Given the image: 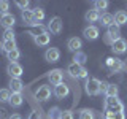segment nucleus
Here are the masks:
<instances>
[{
	"instance_id": "obj_14",
	"label": "nucleus",
	"mask_w": 127,
	"mask_h": 119,
	"mask_svg": "<svg viewBox=\"0 0 127 119\" xmlns=\"http://www.w3.org/2000/svg\"><path fill=\"white\" fill-rule=\"evenodd\" d=\"M0 24H2L5 29H13L14 24H16V18H14L11 13L2 14V18H0Z\"/></svg>"
},
{
	"instance_id": "obj_31",
	"label": "nucleus",
	"mask_w": 127,
	"mask_h": 119,
	"mask_svg": "<svg viewBox=\"0 0 127 119\" xmlns=\"http://www.w3.org/2000/svg\"><path fill=\"white\" fill-rule=\"evenodd\" d=\"M79 119H94L92 110H81L79 111Z\"/></svg>"
},
{
	"instance_id": "obj_22",
	"label": "nucleus",
	"mask_w": 127,
	"mask_h": 119,
	"mask_svg": "<svg viewBox=\"0 0 127 119\" xmlns=\"http://www.w3.org/2000/svg\"><path fill=\"white\" fill-rule=\"evenodd\" d=\"M24 102L22 98V94H11V98H10V105L14 106V108H18V106H21Z\"/></svg>"
},
{
	"instance_id": "obj_16",
	"label": "nucleus",
	"mask_w": 127,
	"mask_h": 119,
	"mask_svg": "<svg viewBox=\"0 0 127 119\" xmlns=\"http://www.w3.org/2000/svg\"><path fill=\"white\" fill-rule=\"evenodd\" d=\"M67 48H68L70 51H73V53H78V51H81V48H83L81 38H78V37L70 38L68 41H67Z\"/></svg>"
},
{
	"instance_id": "obj_36",
	"label": "nucleus",
	"mask_w": 127,
	"mask_h": 119,
	"mask_svg": "<svg viewBox=\"0 0 127 119\" xmlns=\"http://www.w3.org/2000/svg\"><path fill=\"white\" fill-rule=\"evenodd\" d=\"M29 119H41V114H40V111H32L29 114Z\"/></svg>"
},
{
	"instance_id": "obj_32",
	"label": "nucleus",
	"mask_w": 127,
	"mask_h": 119,
	"mask_svg": "<svg viewBox=\"0 0 127 119\" xmlns=\"http://www.w3.org/2000/svg\"><path fill=\"white\" fill-rule=\"evenodd\" d=\"M11 40H14V32L13 29H6L3 33V41H11Z\"/></svg>"
},
{
	"instance_id": "obj_37",
	"label": "nucleus",
	"mask_w": 127,
	"mask_h": 119,
	"mask_svg": "<svg viewBox=\"0 0 127 119\" xmlns=\"http://www.w3.org/2000/svg\"><path fill=\"white\" fill-rule=\"evenodd\" d=\"M106 89H108V83H106V81H100V92L105 94Z\"/></svg>"
},
{
	"instance_id": "obj_30",
	"label": "nucleus",
	"mask_w": 127,
	"mask_h": 119,
	"mask_svg": "<svg viewBox=\"0 0 127 119\" xmlns=\"http://www.w3.org/2000/svg\"><path fill=\"white\" fill-rule=\"evenodd\" d=\"M33 18L37 22H41L43 19H45V11L41 10V8H35L33 10Z\"/></svg>"
},
{
	"instance_id": "obj_2",
	"label": "nucleus",
	"mask_w": 127,
	"mask_h": 119,
	"mask_svg": "<svg viewBox=\"0 0 127 119\" xmlns=\"http://www.w3.org/2000/svg\"><path fill=\"white\" fill-rule=\"evenodd\" d=\"M67 73H68L71 78H86L87 79V70L84 67L75 63V62H71L70 65L67 67Z\"/></svg>"
},
{
	"instance_id": "obj_23",
	"label": "nucleus",
	"mask_w": 127,
	"mask_h": 119,
	"mask_svg": "<svg viewBox=\"0 0 127 119\" xmlns=\"http://www.w3.org/2000/svg\"><path fill=\"white\" fill-rule=\"evenodd\" d=\"M86 59H87V56L83 53V51H78V53H75V56H73V62L78 63V65H81V67L84 65Z\"/></svg>"
},
{
	"instance_id": "obj_35",
	"label": "nucleus",
	"mask_w": 127,
	"mask_h": 119,
	"mask_svg": "<svg viewBox=\"0 0 127 119\" xmlns=\"http://www.w3.org/2000/svg\"><path fill=\"white\" fill-rule=\"evenodd\" d=\"M16 5H18L24 11V10H27V6H29V2H27V0H18V2H16Z\"/></svg>"
},
{
	"instance_id": "obj_6",
	"label": "nucleus",
	"mask_w": 127,
	"mask_h": 119,
	"mask_svg": "<svg viewBox=\"0 0 127 119\" xmlns=\"http://www.w3.org/2000/svg\"><path fill=\"white\" fill-rule=\"evenodd\" d=\"M48 79H49V83H51L53 86L61 84V83H64V71H62L61 68L51 70L49 73H48Z\"/></svg>"
},
{
	"instance_id": "obj_38",
	"label": "nucleus",
	"mask_w": 127,
	"mask_h": 119,
	"mask_svg": "<svg viewBox=\"0 0 127 119\" xmlns=\"http://www.w3.org/2000/svg\"><path fill=\"white\" fill-rule=\"evenodd\" d=\"M105 119H114V113H113V111H106V113H105Z\"/></svg>"
},
{
	"instance_id": "obj_9",
	"label": "nucleus",
	"mask_w": 127,
	"mask_h": 119,
	"mask_svg": "<svg viewBox=\"0 0 127 119\" xmlns=\"http://www.w3.org/2000/svg\"><path fill=\"white\" fill-rule=\"evenodd\" d=\"M35 97H37L40 102H46L48 98L51 97V89H49V86H46V84L40 86L38 89H37V92H35Z\"/></svg>"
},
{
	"instance_id": "obj_5",
	"label": "nucleus",
	"mask_w": 127,
	"mask_h": 119,
	"mask_svg": "<svg viewBox=\"0 0 127 119\" xmlns=\"http://www.w3.org/2000/svg\"><path fill=\"white\" fill-rule=\"evenodd\" d=\"M106 67L110 68L111 73H119V71L124 70V62L121 59H113V57H108L106 59Z\"/></svg>"
},
{
	"instance_id": "obj_40",
	"label": "nucleus",
	"mask_w": 127,
	"mask_h": 119,
	"mask_svg": "<svg viewBox=\"0 0 127 119\" xmlns=\"http://www.w3.org/2000/svg\"><path fill=\"white\" fill-rule=\"evenodd\" d=\"M8 119H22V118L19 116V114H11V116L8 118Z\"/></svg>"
},
{
	"instance_id": "obj_20",
	"label": "nucleus",
	"mask_w": 127,
	"mask_h": 119,
	"mask_svg": "<svg viewBox=\"0 0 127 119\" xmlns=\"http://www.w3.org/2000/svg\"><path fill=\"white\" fill-rule=\"evenodd\" d=\"M21 18L22 21L27 24V26H32L35 22V18H33V10H24L21 11Z\"/></svg>"
},
{
	"instance_id": "obj_11",
	"label": "nucleus",
	"mask_w": 127,
	"mask_h": 119,
	"mask_svg": "<svg viewBox=\"0 0 127 119\" xmlns=\"http://www.w3.org/2000/svg\"><path fill=\"white\" fill-rule=\"evenodd\" d=\"M45 59H46V62H51V63L57 62L61 59V51L57 48H48L45 53Z\"/></svg>"
},
{
	"instance_id": "obj_1",
	"label": "nucleus",
	"mask_w": 127,
	"mask_h": 119,
	"mask_svg": "<svg viewBox=\"0 0 127 119\" xmlns=\"http://www.w3.org/2000/svg\"><path fill=\"white\" fill-rule=\"evenodd\" d=\"M118 38H121V27L116 26V24H113V26H110L108 29H106V33H105V43L111 46Z\"/></svg>"
},
{
	"instance_id": "obj_41",
	"label": "nucleus",
	"mask_w": 127,
	"mask_h": 119,
	"mask_svg": "<svg viewBox=\"0 0 127 119\" xmlns=\"http://www.w3.org/2000/svg\"><path fill=\"white\" fill-rule=\"evenodd\" d=\"M2 45H3V41H0V51H2Z\"/></svg>"
},
{
	"instance_id": "obj_33",
	"label": "nucleus",
	"mask_w": 127,
	"mask_h": 119,
	"mask_svg": "<svg viewBox=\"0 0 127 119\" xmlns=\"http://www.w3.org/2000/svg\"><path fill=\"white\" fill-rule=\"evenodd\" d=\"M8 8H10V3L2 0V2H0V13H2V14H6L8 13Z\"/></svg>"
},
{
	"instance_id": "obj_29",
	"label": "nucleus",
	"mask_w": 127,
	"mask_h": 119,
	"mask_svg": "<svg viewBox=\"0 0 127 119\" xmlns=\"http://www.w3.org/2000/svg\"><path fill=\"white\" fill-rule=\"evenodd\" d=\"M11 90L10 89H0V102H10Z\"/></svg>"
},
{
	"instance_id": "obj_7",
	"label": "nucleus",
	"mask_w": 127,
	"mask_h": 119,
	"mask_svg": "<svg viewBox=\"0 0 127 119\" xmlns=\"http://www.w3.org/2000/svg\"><path fill=\"white\" fill-rule=\"evenodd\" d=\"M33 35V41L37 46H48L51 41V33L49 32H43V33H30Z\"/></svg>"
},
{
	"instance_id": "obj_39",
	"label": "nucleus",
	"mask_w": 127,
	"mask_h": 119,
	"mask_svg": "<svg viewBox=\"0 0 127 119\" xmlns=\"http://www.w3.org/2000/svg\"><path fill=\"white\" fill-rule=\"evenodd\" d=\"M114 119H126V113H114Z\"/></svg>"
},
{
	"instance_id": "obj_25",
	"label": "nucleus",
	"mask_w": 127,
	"mask_h": 119,
	"mask_svg": "<svg viewBox=\"0 0 127 119\" xmlns=\"http://www.w3.org/2000/svg\"><path fill=\"white\" fill-rule=\"evenodd\" d=\"M14 49H18V48H16V41H14V40H11V41H3L2 51H5V53H11V51H14Z\"/></svg>"
},
{
	"instance_id": "obj_24",
	"label": "nucleus",
	"mask_w": 127,
	"mask_h": 119,
	"mask_svg": "<svg viewBox=\"0 0 127 119\" xmlns=\"http://www.w3.org/2000/svg\"><path fill=\"white\" fill-rule=\"evenodd\" d=\"M108 5L110 3L106 2V0H97V2H94V10H97L98 13H100V11L105 13V10L108 8Z\"/></svg>"
},
{
	"instance_id": "obj_27",
	"label": "nucleus",
	"mask_w": 127,
	"mask_h": 119,
	"mask_svg": "<svg viewBox=\"0 0 127 119\" xmlns=\"http://www.w3.org/2000/svg\"><path fill=\"white\" fill-rule=\"evenodd\" d=\"M19 56H21V53H19V49H14V51H11V53H6V57H8V60H10V63H13V62H18Z\"/></svg>"
},
{
	"instance_id": "obj_12",
	"label": "nucleus",
	"mask_w": 127,
	"mask_h": 119,
	"mask_svg": "<svg viewBox=\"0 0 127 119\" xmlns=\"http://www.w3.org/2000/svg\"><path fill=\"white\" fill-rule=\"evenodd\" d=\"M111 49H113L114 54H124L127 51V41L124 38H118L116 41L111 45Z\"/></svg>"
},
{
	"instance_id": "obj_28",
	"label": "nucleus",
	"mask_w": 127,
	"mask_h": 119,
	"mask_svg": "<svg viewBox=\"0 0 127 119\" xmlns=\"http://www.w3.org/2000/svg\"><path fill=\"white\" fill-rule=\"evenodd\" d=\"M61 111L62 110H59L57 106H53L49 110V113H48V118L49 119H61Z\"/></svg>"
},
{
	"instance_id": "obj_3",
	"label": "nucleus",
	"mask_w": 127,
	"mask_h": 119,
	"mask_svg": "<svg viewBox=\"0 0 127 119\" xmlns=\"http://www.w3.org/2000/svg\"><path fill=\"white\" fill-rule=\"evenodd\" d=\"M84 89L87 95H98L100 94V81L97 78H87Z\"/></svg>"
},
{
	"instance_id": "obj_26",
	"label": "nucleus",
	"mask_w": 127,
	"mask_h": 119,
	"mask_svg": "<svg viewBox=\"0 0 127 119\" xmlns=\"http://www.w3.org/2000/svg\"><path fill=\"white\" fill-rule=\"evenodd\" d=\"M118 94H119V87L116 84H108V89L105 92L106 97H118Z\"/></svg>"
},
{
	"instance_id": "obj_21",
	"label": "nucleus",
	"mask_w": 127,
	"mask_h": 119,
	"mask_svg": "<svg viewBox=\"0 0 127 119\" xmlns=\"http://www.w3.org/2000/svg\"><path fill=\"white\" fill-rule=\"evenodd\" d=\"M84 19H86L87 22H97L98 19H100V13H98L97 10H89L84 14Z\"/></svg>"
},
{
	"instance_id": "obj_34",
	"label": "nucleus",
	"mask_w": 127,
	"mask_h": 119,
	"mask_svg": "<svg viewBox=\"0 0 127 119\" xmlns=\"http://www.w3.org/2000/svg\"><path fill=\"white\" fill-rule=\"evenodd\" d=\"M61 119H73V113L68 110H64L61 111Z\"/></svg>"
},
{
	"instance_id": "obj_8",
	"label": "nucleus",
	"mask_w": 127,
	"mask_h": 119,
	"mask_svg": "<svg viewBox=\"0 0 127 119\" xmlns=\"http://www.w3.org/2000/svg\"><path fill=\"white\" fill-rule=\"evenodd\" d=\"M6 71H8V75H10L11 78H19L21 79V76H22V67L19 65L18 62H13V63H10V65L6 67Z\"/></svg>"
},
{
	"instance_id": "obj_19",
	"label": "nucleus",
	"mask_w": 127,
	"mask_h": 119,
	"mask_svg": "<svg viewBox=\"0 0 127 119\" xmlns=\"http://www.w3.org/2000/svg\"><path fill=\"white\" fill-rule=\"evenodd\" d=\"M119 98L118 97H106L105 98V111H113L119 105Z\"/></svg>"
},
{
	"instance_id": "obj_15",
	"label": "nucleus",
	"mask_w": 127,
	"mask_h": 119,
	"mask_svg": "<svg viewBox=\"0 0 127 119\" xmlns=\"http://www.w3.org/2000/svg\"><path fill=\"white\" fill-rule=\"evenodd\" d=\"M8 86H10V90L13 94H21L22 89H24V84H22V81L19 78H11Z\"/></svg>"
},
{
	"instance_id": "obj_18",
	"label": "nucleus",
	"mask_w": 127,
	"mask_h": 119,
	"mask_svg": "<svg viewBox=\"0 0 127 119\" xmlns=\"http://www.w3.org/2000/svg\"><path fill=\"white\" fill-rule=\"evenodd\" d=\"M114 24L116 26H124V24H127V13L124 10H119V11H116L114 13Z\"/></svg>"
},
{
	"instance_id": "obj_4",
	"label": "nucleus",
	"mask_w": 127,
	"mask_h": 119,
	"mask_svg": "<svg viewBox=\"0 0 127 119\" xmlns=\"http://www.w3.org/2000/svg\"><path fill=\"white\" fill-rule=\"evenodd\" d=\"M64 29V22L62 19L59 18V16H54V18L49 19V22H48V32L53 35H59Z\"/></svg>"
},
{
	"instance_id": "obj_13",
	"label": "nucleus",
	"mask_w": 127,
	"mask_h": 119,
	"mask_svg": "<svg viewBox=\"0 0 127 119\" xmlns=\"http://www.w3.org/2000/svg\"><path fill=\"white\" fill-rule=\"evenodd\" d=\"M68 94H70V89H68V86H67V84L61 83V84L54 86V95L59 98V100H64Z\"/></svg>"
},
{
	"instance_id": "obj_17",
	"label": "nucleus",
	"mask_w": 127,
	"mask_h": 119,
	"mask_svg": "<svg viewBox=\"0 0 127 119\" xmlns=\"http://www.w3.org/2000/svg\"><path fill=\"white\" fill-rule=\"evenodd\" d=\"M98 21H100V24H102V27H106V29H108L110 26H113L114 24V14H110V13H102L100 14V19H98Z\"/></svg>"
},
{
	"instance_id": "obj_10",
	"label": "nucleus",
	"mask_w": 127,
	"mask_h": 119,
	"mask_svg": "<svg viewBox=\"0 0 127 119\" xmlns=\"http://www.w3.org/2000/svg\"><path fill=\"white\" fill-rule=\"evenodd\" d=\"M83 35H84V38L86 40H97L98 38V35H100V32H98V27H95V26H87L84 30H83Z\"/></svg>"
}]
</instances>
